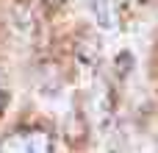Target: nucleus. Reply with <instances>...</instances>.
<instances>
[{
	"instance_id": "nucleus-1",
	"label": "nucleus",
	"mask_w": 158,
	"mask_h": 153,
	"mask_svg": "<svg viewBox=\"0 0 158 153\" xmlns=\"http://www.w3.org/2000/svg\"><path fill=\"white\" fill-rule=\"evenodd\" d=\"M0 153H50V134L42 128H22L0 142Z\"/></svg>"
},
{
	"instance_id": "nucleus-2",
	"label": "nucleus",
	"mask_w": 158,
	"mask_h": 153,
	"mask_svg": "<svg viewBox=\"0 0 158 153\" xmlns=\"http://www.w3.org/2000/svg\"><path fill=\"white\" fill-rule=\"evenodd\" d=\"M92 11L103 28H114L119 22V0H92Z\"/></svg>"
}]
</instances>
